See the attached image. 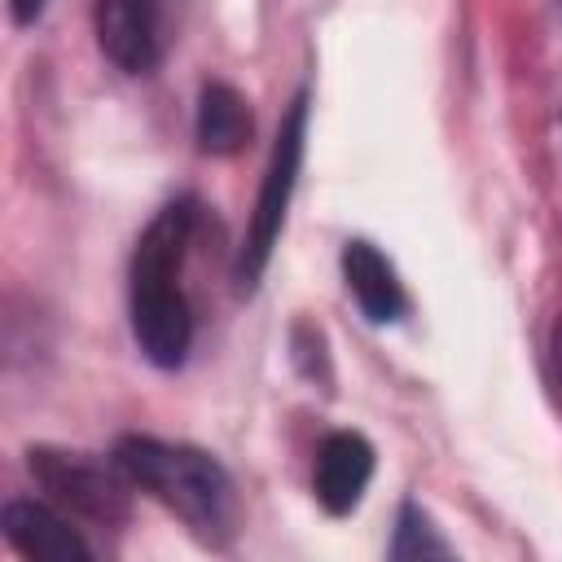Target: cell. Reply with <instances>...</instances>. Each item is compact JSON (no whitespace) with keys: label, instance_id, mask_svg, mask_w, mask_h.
I'll list each match as a JSON object with an SVG mask.
<instances>
[{"label":"cell","instance_id":"cell-2","mask_svg":"<svg viewBox=\"0 0 562 562\" xmlns=\"http://www.w3.org/2000/svg\"><path fill=\"white\" fill-rule=\"evenodd\" d=\"M114 461L132 479V487L149 492L158 505L184 518L202 540L224 544L237 531V492L228 470L211 452L189 443H167L154 435H123L114 443Z\"/></svg>","mask_w":562,"mask_h":562},{"label":"cell","instance_id":"cell-3","mask_svg":"<svg viewBox=\"0 0 562 562\" xmlns=\"http://www.w3.org/2000/svg\"><path fill=\"white\" fill-rule=\"evenodd\" d=\"M303 145H307V92H299L290 101V114L277 132V145H272V158H268V171H263L255 215H250V228H246V241H241V255H237V285L241 290H255V281L263 277V268L272 259V246L281 237V224H285V211H290V198H294V184H299Z\"/></svg>","mask_w":562,"mask_h":562},{"label":"cell","instance_id":"cell-8","mask_svg":"<svg viewBox=\"0 0 562 562\" xmlns=\"http://www.w3.org/2000/svg\"><path fill=\"white\" fill-rule=\"evenodd\" d=\"M0 527L9 544L26 558H40V562H88L92 558L88 540L70 527V518H61L57 509L40 501H9L0 514Z\"/></svg>","mask_w":562,"mask_h":562},{"label":"cell","instance_id":"cell-11","mask_svg":"<svg viewBox=\"0 0 562 562\" xmlns=\"http://www.w3.org/2000/svg\"><path fill=\"white\" fill-rule=\"evenodd\" d=\"M44 4H48V0H9V13H13L18 26H31V22L44 13Z\"/></svg>","mask_w":562,"mask_h":562},{"label":"cell","instance_id":"cell-4","mask_svg":"<svg viewBox=\"0 0 562 562\" xmlns=\"http://www.w3.org/2000/svg\"><path fill=\"white\" fill-rule=\"evenodd\" d=\"M31 474L35 483L53 496L75 518L114 527L127 518V487L132 479L119 470V461H97L88 452H66V448H31Z\"/></svg>","mask_w":562,"mask_h":562},{"label":"cell","instance_id":"cell-6","mask_svg":"<svg viewBox=\"0 0 562 562\" xmlns=\"http://www.w3.org/2000/svg\"><path fill=\"white\" fill-rule=\"evenodd\" d=\"M373 479V448L364 435L356 430H334L325 435L321 452H316V470H312V492L321 501L325 514L342 518L364 501V487Z\"/></svg>","mask_w":562,"mask_h":562},{"label":"cell","instance_id":"cell-1","mask_svg":"<svg viewBox=\"0 0 562 562\" xmlns=\"http://www.w3.org/2000/svg\"><path fill=\"white\" fill-rule=\"evenodd\" d=\"M193 224H198V206L189 198L167 202L145 233L136 237L132 250V285H127V303H132V338L140 347V356L158 369H180L193 342V312L180 285L184 272V255L193 241Z\"/></svg>","mask_w":562,"mask_h":562},{"label":"cell","instance_id":"cell-9","mask_svg":"<svg viewBox=\"0 0 562 562\" xmlns=\"http://www.w3.org/2000/svg\"><path fill=\"white\" fill-rule=\"evenodd\" d=\"M250 140V105L233 83H202L198 97V149L211 158H233Z\"/></svg>","mask_w":562,"mask_h":562},{"label":"cell","instance_id":"cell-10","mask_svg":"<svg viewBox=\"0 0 562 562\" xmlns=\"http://www.w3.org/2000/svg\"><path fill=\"white\" fill-rule=\"evenodd\" d=\"M448 553H452V544L430 527L422 505L404 501L400 522H395V540H391V558H448Z\"/></svg>","mask_w":562,"mask_h":562},{"label":"cell","instance_id":"cell-12","mask_svg":"<svg viewBox=\"0 0 562 562\" xmlns=\"http://www.w3.org/2000/svg\"><path fill=\"white\" fill-rule=\"evenodd\" d=\"M553 360H558V378H562V329H558V342H553Z\"/></svg>","mask_w":562,"mask_h":562},{"label":"cell","instance_id":"cell-5","mask_svg":"<svg viewBox=\"0 0 562 562\" xmlns=\"http://www.w3.org/2000/svg\"><path fill=\"white\" fill-rule=\"evenodd\" d=\"M97 44L123 75H149L162 57V4L97 0Z\"/></svg>","mask_w":562,"mask_h":562},{"label":"cell","instance_id":"cell-7","mask_svg":"<svg viewBox=\"0 0 562 562\" xmlns=\"http://www.w3.org/2000/svg\"><path fill=\"white\" fill-rule=\"evenodd\" d=\"M342 281H347L356 307L364 312V321H373V325H395L408 312V294L400 285L395 263L364 237L342 246Z\"/></svg>","mask_w":562,"mask_h":562}]
</instances>
